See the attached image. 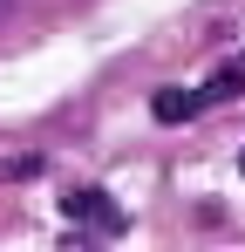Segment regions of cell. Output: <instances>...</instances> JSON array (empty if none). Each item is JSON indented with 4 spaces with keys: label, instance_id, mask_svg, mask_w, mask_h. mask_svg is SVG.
<instances>
[{
    "label": "cell",
    "instance_id": "1",
    "mask_svg": "<svg viewBox=\"0 0 245 252\" xmlns=\"http://www.w3.org/2000/svg\"><path fill=\"white\" fill-rule=\"evenodd\" d=\"M61 211H68V218H95L102 232H116V225H122V211L102 205V191H68V198H61Z\"/></svg>",
    "mask_w": 245,
    "mask_h": 252
},
{
    "label": "cell",
    "instance_id": "5",
    "mask_svg": "<svg viewBox=\"0 0 245 252\" xmlns=\"http://www.w3.org/2000/svg\"><path fill=\"white\" fill-rule=\"evenodd\" d=\"M239 170H245V150H239Z\"/></svg>",
    "mask_w": 245,
    "mask_h": 252
},
{
    "label": "cell",
    "instance_id": "3",
    "mask_svg": "<svg viewBox=\"0 0 245 252\" xmlns=\"http://www.w3.org/2000/svg\"><path fill=\"white\" fill-rule=\"evenodd\" d=\"M239 82H245V68H218V75H211V89H204V95H218V102H225V95H239Z\"/></svg>",
    "mask_w": 245,
    "mask_h": 252
},
{
    "label": "cell",
    "instance_id": "4",
    "mask_svg": "<svg viewBox=\"0 0 245 252\" xmlns=\"http://www.w3.org/2000/svg\"><path fill=\"white\" fill-rule=\"evenodd\" d=\"M7 14H14V0H0V28H7Z\"/></svg>",
    "mask_w": 245,
    "mask_h": 252
},
{
    "label": "cell",
    "instance_id": "2",
    "mask_svg": "<svg viewBox=\"0 0 245 252\" xmlns=\"http://www.w3.org/2000/svg\"><path fill=\"white\" fill-rule=\"evenodd\" d=\"M150 109H157V123H184V116H198V95L191 89H163Z\"/></svg>",
    "mask_w": 245,
    "mask_h": 252
}]
</instances>
